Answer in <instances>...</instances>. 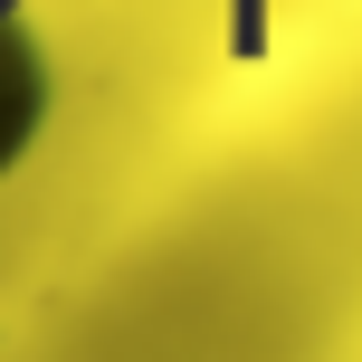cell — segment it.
I'll use <instances>...</instances> for the list:
<instances>
[{
    "instance_id": "6da1fadb",
    "label": "cell",
    "mask_w": 362,
    "mask_h": 362,
    "mask_svg": "<svg viewBox=\"0 0 362 362\" xmlns=\"http://www.w3.org/2000/svg\"><path fill=\"white\" fill-rule=\"evenodd\" d=\"M38 115H48V67H38L29 29H10V19H0V181H10L19 153H29Z\"/></svg>"
}]
</instances>
